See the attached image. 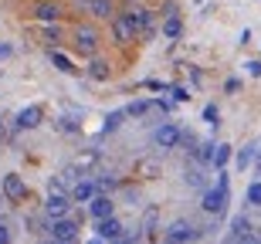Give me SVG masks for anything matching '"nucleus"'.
Segmentation results:
<instances>
[{
	"label": "nucleus",
	"instance_id": "nucleus-1",
	"mask_svg": "<svg viewBox=\"0 0 261 244\" xmlns=\"http://www.w3.org/2000/svg\"><path fill=\"white\" fill-rule=\"evenodd\" d=\"M203 214H224V207H227V173L224 170H217V186H211V190H203Z\"/></svg>",
	"mask_w": 261,
	"mask_h": 244
},
{
	"label": "nucleus",
	"instance_id": "nucleus-2",
	"mask_svg": "<svg viewBox=\"0 0 261 244\" xmlns=\"http://www.w3.org/2000/svg\"><path fill=\"white\" fill-rule=\"evenodd\" d=\"M75 48L85 55V58H95L98 51V31L92 24H78L75 28Z\"/></svg>",
	"mask_w": 261,
	"mask_h": 244
},
{
	"label": "nucleus",
	"instance_id": "nucleus-3",
	"mask_svg": "<svg viewBox=\"0 0 261 244\" xmlns=\"http://www.w3.org/2000/svg\"><path fill=\"white\" fill-rule=\"evenodd\" d=\"M200 234L190 221H173V224L166 227V234H163V244H190L194 237Z\"/></svg>",
	"mask_w": 261,
	"mask_h": 244
},
{
	"label": "nucleus",
	"instance_id": "nucleus-4",
	"mask_svg": "<svg viewBox=\"0 0 261 244\" xmlns=\"http://www.w3.org/2000/svg\"><path fill=\"white\" fill-rule=\"evenodd\" d=\"M122 20H126V24L136 31V34H143V38H153V17H149V10H146V7L126 10V14H122Z\"/></svg>",
	"mask_w": 261,
	"mask_h": 244
},
{
	"label": "nucleus",
	"instance_id": "nucleus-5",
	"mask_svg": "<svg viewBox=\"0 0 261 244\" xmlns=\"http://www.w3.org/2000/svg\"><path fill=\"white\" fill-rule=\"evenodd\" d=\"M180 139H184V129L176 126V122H163V126H156V132H153V143L160 149H176Z\"/></svg>",
	"mask_w": 261,
	"mask_h": 244
},
{
	"label": "nucleus",
	"instance_id": "nucleus-6",
	"mask_svg": "<svg viewBox=\"0 0 261 244\" xmlns=\"http://www.w3.org/2000/svg\"><path fill=\"white\" fill-rule=\"evenodd\" d=\"M78 221H71V217H55V224H51V237L58 244H75V237H78Z\"/></svg>",
	"mask_w": 261,
	"mask_h": 244
},
{
	"label": "nucleus",
	"instance_id": "nucleus-7",
	"mask_svg": "<svg viewBox=\"0 0 261 244\" xmlns=\"http://www.w3.org/2000/svg\"><path fill=\"white\" fill-rule=\"evenodd\" d=\"M4 197H7L10 204L28 200V183H24V176H17V173H7V176H4Z\"/></svg>",
	"mask_w": 261,
	"mask_h": 244
},
{
	"label": "nucleus",
	"instance_id": "nucleus-8",
	"mask_svg": "<svg viewBox=\"0 0 261 244\" xmlns=\"http://www.w3.org/2000/svg\"><path fill=\"white\" fill-rule=\"evenodd\" d=\"M68 207H71V194L51 190L48 200H44V214H48V217H68Z\"/></svg>",
	"mask_w": 261,
	"mask_h": 244
},
{
	"label": "nucleus",
	"instance_id": "nucleus-9",
	"mask_svg": "<svg viewBox=\"0 0 261 244\" xmlns=\"http://www.w3.org/2000/svg\"><path fill=\"white\" fill-rule=\"evenodd\" d=\"M122 234H126V227H122V221H119L116 214H112V217H106V221H98V237H102V241L116 244Z\"/></svg>",
	"mask_w": 261,
	"mask_h": 244
},
{
	"label": "nucleus",
	"instance_id": "nucleus-10",
	"mask_svg": "<svg viewBox=\"0 0 261 244\" xmlns=\"http://www.w3.org/2000/svg\"><path fill=\"white\" fill-rule=\"evenodd\" d=\"M41 119H44L41 105H28V109H20V112H17L14 126H17V129H38V126H41Z\"/></svg>",
	"mask_w": 261,
	"mask_h": 244
},
{
	"label": "nucleus",
	"instance_id": "nucleus-11",
	"mask_svg": "<svg viewBox=\"0 0 261 244\" xmlns=\"http://www.w3.org/2000/svg\"><path fill=\"white\" fill-rule=\"evenodd\" d=\"M34 17H38L41 24H58V17H61V7L55 4V0H41L38 7H34Z\"/></svg>",
	"mask_w": 261,
	"mask_h": 244
},
{
	"label": "nucleus",
	"instance_id": "nucleus-12",
	"mask_svg": "<svg viewBox=\"0 0 261 244\" xmlns=\"http://www.w3.org/2000/svg\"><path fill=\"white\" fill-rule=\"evenodd\" d=\"M88 210H92V217H95V221H106V217H112L116 214V204H112V200H109V197H92V200H88Z\"/></svg>",
	"mask_w": 261,
	"mask_h": 244
},
{
	"label": "nucleus",
	"instance_id": "nucleus-13",
	"mask_svg": "<svg viewBox=\"0 0 261 244\" xmlns=\"http://www.w3.org/2000/svg\"><path fill=\"white\" fill-rule=\"evenodd\" d=\"M109 24H112V34H116V44H133V41H136V31L129 28L126 20H122V14H116V17L109 20Z\"/></svg>",
	"mask_w": 261,
	"mask_h": 244
},
{
	"label": "nucleus",
	"instance_id": "nucleus-14",
	"mask_svg": "<svg viewBox=\"0 0 261 244\" xmlns=\"http://www.w3.org/2000/svg\"><path fill=\"white\" fill-rule=\"evenodd\" d=\"M92 197H95V180H78L75 186H71V200H78V204H88V200H92Z\"/></svg>",
	"mask_w": 261,
	"mask_h": 244
},
{
	"label": "nucleus",
	"instance_id": "nucleus-15",
	"mask_svg": "<svg viewBox=\"0 0 261 244\" xmlns=\"http://www.w3.org/2000/svg\"><path fill=\"white\" fill-rule=\"evenodd\" d=\"M88 10H92L95 17H102V20L116 17V4H112V0H88Z\"/></svg>",
	"mask_w": 261,
	"mask_h": 244
},
{
	"label": "nucleus",
	"instance_id": "nucleus-16",
	"mask_svg": "<svg viewBox=\"0 0 261 244\" xmlns=\"http://www.w3.org/2000/svg\"><path fill=\"white\" fill-rule=\"evenodd\" d=\"M109 75H112L109 61H102V58H92V61H88V78H95V82H109Z\"/></svg>",
	"mask_w": 261,
	"mask_h": 244
},
{
	"label": "nucleus",
	"instance_id": "nucleus-17",
	"mask_svg": "<svg viewBox=\"0 0 261 244\" xmlns=\"http://www.w3.org/2000/svg\"><path fill=\"white\" fill-rule=\"evenodd\" d=\"M136 176H146V180L160 176V163H156V159H139V163H136Z\"/></svg>",
	"mask_w": 261,
	"mask_h": 244
},
{
	"label": "nucleus",
	"instance_id": "nucleus-18",
	"mask_svg": "<svg viewBox=\"0 0 261 244\" xmlns=\"http://www.w3.org/2000/svg\"><path fill=\"white\" fill-rule=\"evenodd\" d=\"M51 61H55V68L58 71H65V75H75V65H71V58H65V55H61L58 48H51Z\"/></svg>",
	"mask_w": 261,
	"mask_h": 244
},
{
	"label": "nucleus",
	"instance_id": "nucleus-19",
	"mask_svg": "<svg viewBox=\"0 0 261 244\" xmlns=\"http://www.w3.org/2000/svg\"><path fill=\"white\" fill-rule=\"evenodd\" d=\"M180 34H184V20L176 17V14H173V17H166L163 20V38H180Z\"/></svg>",
	"mask_w": 261,
	"mask_h": 244
},
{
	"label": "nucleus",
	"instance_id": "nucleus-20",
	"mask_svg": "<svg viewBox=\"0 0 261 244\" xmlns=\"http://www.w3.org/2000/svg\"><path fill=\"white\" fill-rule=\"evenodd\" d=\"M231 159V146L227 143H217V149H214V163L211 166H217V170H224V163Z\"/></svg>",
	"mask_w": 261,
	"mask_h": 244
},
{
	"label": "nucleus",
	"instance_id": "nucleus-21",
	"mask_svg": "<svg viewBox=\"0 0 261 244\" xmlns=\"http://www.w3.org/2000/svg\"><path fill=\"white\" fill-rule=\"evenodd\" d=\"M58 41H61L58 24H44V44H48V48H58Z\"/></svg>",
	"mask_w": 261,
	"mask_h": 244
},
{
	"label": "nucleus",
	"instance_id": "nucleus-22",
	"mask_svg": "<svg viewBox=\"0 0 261 244\" xmlns=\"http://www.w3.org/2000/svg\"><path fill=\"white\" fill-rule=\"evenodd\" d=\"M82 176H78V166H68V170H61V176H58V183L61 186H75Z\"/></svg>",
	"mask_w": 261,
	"mask_h": 244
},
{
	"label": "nucleus",
	"instance_id": "nucleus-23",
	"mask_svg": "<svg viewBox=\"0 0 261 244\" xmlns=\"http://www.w3.org/2000/svg\"><path fill=\"white\" fill-rule=\"evenodd\" d=\"M122 119H126V109H119V112H112V116L106 119V126H102V129H106V132H116V129L122 126Z\"/></svg>",
	"mask_w": 261,
	"mask_h": 244
},
{
	"label": "nucleus",
	"instance_id": "nucleus-24",
	"mask_svg": "<svg viewBox=\"0 0 261 244\" xmlns=\"http://www.w3.org/2000/svg\"><path fill=\"white\" fill-rule=\"evenodd\" d=\"M214 143H200V149H197V159H200V163H214Z\"/></svg>",
	"mask_w": 261,
	"mask_h": 244
},
{
	"label": "nucleus",
	"instance_id": "nucleus-25",
	"mask_svg": "<svg viewBox=\"0 0 261 244\" xmlns=\"http://www.w3.org/2000/svg\"><path fill=\"white\" fill-rule=\"evenodd\" d=\"M231 234H251V224H248V221L238 214V217L231 221Z\"/></svg>",
	"mask_w": 261,
	"mask_h": 244
},
{
	"label": "nucleus",
	"instance_id": "nucleus-26",
	"mask_svg": "<svg viewBox=\"0 0 261 244\" xmlns=\"http://www.w3.org/2000/svg\"><path fill=\"white\" fill-rule=\"evenodd\" d=\"M248 204H251V207H261V180H254V183L248 186Z\"/></svg>",
	"mask_w": 261,
	"mask_h": 244
},
{
	"label": "nucleus",
	"instance_id": "nucleus-27",
	"mask_svg": "<svg viewBox=\"0 0 261 244\" xmlns=\"http://www.w3.org/2000/svg\"><path fill=\"white\" fill-rule=\"evenodd\" d=\"M251 159H254V146H244L241 153H238V166H241V170H248V166H251Z\"/></svg>",
	"mask_w": 261,
	"mask_h": 244
},
{
	"label": "nucleus",
	"instance_id": "nucleus-28",
	"mask_svg": "<svg viewBox=\"0 0 261 244\" xmlns=\"http://www.w3.org/2000/svg\"><path fill=\"white\" fill-rule=\"evenodd\" d=\"M146 109H149V102H146V98H139V102H133V105H126V116H143Z\"/></svg>",
	"mask_w": 261,
	"mask_h": 244
},
{
	"label": "nucleus",
	"instance_id": "nucleus-29",
	"mask_svg": "<svg viewBox=\"0 0 261 244\" xmlns=\"http://www.w3.org/2000/svg\"><path fill=\"white\" fill-rule=\"evenodd\" d=\"M203 119H207L211 126H217V122H221V109H217V105H207V109H203Z\"/></svg>",
	"mask_w": 261,
	"mask_h": 244
},
{
	"label": "nucleus",
	"instance_id": "nucleus-30",
	"mask_svg": "<svg viewBox=\"0 0 261 244\" xmlns=\"http://www.w3.org/2000/svg\"><path fill=\"white\" fill-rule=\"evenodd\" d=\"M227 244H261V241L254 234H231V241H227Z\"/></svg>",
	"mask_w": 261,
	"mask_h": 244
},
{
	"label": "nucleus",
	"instance_id": "nucleus-31",
	"mask_svg": "<svg viewBox=\"0 0 261 244\" xmlns=\"http://www.w3.org/2000/svg\"><path fill=\"white\" fill-rule=\"evenodd\" d=\"M187 183L190 186H203V173L200 170H187Z\"/></svg>",
	"mask_w": 261,
	"mask_h": 244
},
{
	"label": "nucleus",
	"instance_id": "nucleus-32",
	"mask_svg": "<svg viewBox=\"0 0 261 244\" xmlns=\"http://www.w3.org/2000/svg\"><path fill=\"white\" fill-rule=\"evenodd\" d=\"M153 224H156V210H146V224H143V234H149V231H153Z\"/></svg>",
	"mask_w": 261,
	"mask_h": 244
},
{
	"label": "nucleus",
	"instance_id": "nucleus-33",
	"mask_svg": "<svg viewBox=\"0 0 261 244\" xmlns=\"http://www.w3.org/2000/svg\"><path fill=\"white\" fill-rule=\"evenodd\" d=\"M170 92H173V98H176V102H187V98H190V95H187V88H184V85H173Z\"/></svg>",
	"mask_w": 261,
	"mask_h": 244
},
{
	"label": "nucleus",
	"instance_id": "nucleus-34",
	"mask_svg": "<svg viewBox=\"0 0 261 244\" xmlns=\"http://www.w3.org/2000/svg\"><path fill=\"white\" fill-rule=\"evenodd\" d=\"M244 68H248V75H254V78H261V61H248Z\"/></svg>",
	"mask_w": 261,
	"mask_h": 244
},
{
	"label": "nucleus",
	"instance_id": "nucleus-35",
	"mask_svg": "<svg viewBox=\"0 0 261 244\" xmlns=\"http://www.w3.org/2000/svg\"><path fill=\"white\" fill-rule=\"evenodd\" d=\"M0 244H10V227L0 221Z\"/></svg>",
	"mask_w": 261,
	"mask_h": 244
},
{
	"label": "nucleus",
	"instance_id": "nucleus-36",
	"mask_svg": "<svg viewBox=\"0 0 261 244\" xmlns=\"http://www.w3.org/2000/svg\"><path fill=\"white\" fill-rule=\"evenodd\" d=\"M146 88H149V92H163V82H156V78H149V82H146Z\"/></svg>",
	"mask_w": 261,
	"mask_h": 244
},
{
	"label": "nucleus",
	"instance_id": "nucleus-37",
	"mask_svg": "<svg viewBox=\"0 0 261 244\" xmlns=\"http://www.w3.org/2000/svg\"><path fill=\"white\" fill-rule=\"evenodd\" d=\"M0 58H10V44H0Z\"/></svg>",
	"mask_w": 261,
	"mask_h": 244
},
{
	"label": "nucleus",
	"instance_id": "nucleus-38",
	"mask_svg": "<svg viewBox=\"0 0 261 244\" xmlns=\"http://www.w3.org/2000/svg\"><path fill=\"white\" fill-rule=\"evenodd\" d=\"M88 244H106V241H102V237H95V241H88Z\"/></svg>",
	"mask_w": 261,
	"mask_h": 244
},
{
	"label": "nucleus",
	"instance_id": "nucleus-39",
	"mask_svg": "<svg viewBox=\"0 0 261 244\" xmlns=\"http://www.w3.org/2000/svg\"><path fill=\"white\" fill-rule=\"evenodd\" d=\"M0 126H4V119H0Z\"/></svg>",
	"mask_w": 261,
	"mask_h": 244
}]
</instances>
